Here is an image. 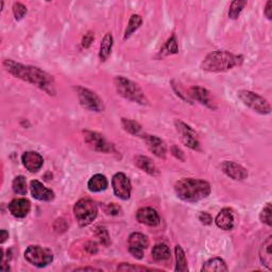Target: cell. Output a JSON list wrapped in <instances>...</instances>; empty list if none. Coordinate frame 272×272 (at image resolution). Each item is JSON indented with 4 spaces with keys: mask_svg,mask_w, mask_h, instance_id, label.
Instances as JSON below:
<instances>
[{
    "mask_svg": "<svg viewBox=\"0 0 272 272\" xmlns=\"http://www.w3.org/2000/svg\"><path fill=\"white\" fill-rule=\"evenodd\" d=\"M2 65L4 69L15 78L35 85L36 88L47 92L48 95H56L55 79L45 70L35 67V66L17 63L10 59H4Z\"/></svg>",
    "mask_w": 272,
    "mask_h": 272,
    "instance_id": "cell-1",
    "label": "cell"
},
{
    "mask_svg": "<svg viewBox=\"0 0 272 272\" xmlns=\"http://www.w3.org/2000/svg\"><path fill=\"white\" fill-rule=\"evenodd\" d=\"M177 196L185 202H198L211 194V185L203 180L185 178L175 185Z\"/></svg>",
    "mask_w": 272,
    "mask_h": 272,
    "instance_id": "cell-2",
    "label": "cell"
},
{
    "mask_svg": "<svg viewBox=\"0 0 272 272\" xmlns=\"http://www.w3.org/2000/svg\"><path fill=\"white\" fill-rule=\"evenodd\" d=\"M242 62V56L233 55L224 50H217L211 52L203 60V62L201 63V68L210 72L227 71L237 67V66H241Z\"/></svg>",
    "mask_w": 272,
    "mask_h": 272,
    "instance_id": "cell-3",
    "label": "cell"
},
{
    "mask_svg": "<svg viewBox=\"0 0 272 272\" xmlns=\"http://www.w3.org/2000/svg\"><path fill=\"white\" fill-rule=\"evenodd\" d=\"M114 84L118 95L128 99L130 101L136 102L142 105H148L149 101L146 97L144 91L139 88V85L134 83L129 79L118 76L114 79Z\"/></svg>",
    "mask_w": 272,
    "mask_h": 272,
    "instance_id": "cell-4",
    "label": "cell"
},
{
    "mask_svg": "<svg viewBox=\"0 0 272 272\" xmlns=\"http://www.w3.org/2000/svg\"><path fill=\"white\" fill-rule=\"evenodd\" d=\"M75 217L79 225L86 227L95 220L98 215V208L94 201L91 199H81L74 208Z\"/></svg>",
    "mask_w": 272,
    "mask_h": 272,
    "instance_id": "cell-5",
    "label": "cell"
},
{
    "mask_svg": "<svg viewBox=\"0 0 272 272\" xmlns=\"http://www.w3.org/2000/svg\"><path fill=\"white\" fill-rule=\"evenodd\" d=\"M26 261L38 268L48 266L54 261V253L47 248H43L41 245H30L25 251Z\"/></svg>",
    "mask_w": 272,
    "mask_h": 272,
    "instance_id": "cell-6",
    "label": "cell"
},
{
    "mask_svg": "<svg viewBox=\"0 0 272 272\" xmlns=\"http://www.w3.org/2000/svg\"><path fill=\"white\" fill-rule=\"evenodd\" d=\"M238 97H240L241 100L247 105V107H249L253 111L260 113L262 115L270 114V104L266 99L263 98L262 96L250 91H238Z\"/></svg>",
    "mask_w": 272,
    "mask_h": 272,
    "instance_id": "cell-7",
    "label": "cell"
},
{
    "mask_svg": "<svg viewBox=\"0 0 272 272\" xmlns=\"http://www.w3.org/2000/svg\"><path fill=\"white\" fill-rule=\"evenodd\" d=\"M77 91L79 101L84 109L96 113L104 111V103L102 99L96 92L84 88H78Z\"/></svg>",
    "mask_w": 272,
    "mask_h": 272,
    "instance_id": "cell-8",
    "label": "cell"
},
{
    "mask_svg": "<svg viewBox=\"0 0 272 272\" xmlns=\"http://www.w3.org/2000/svg\"><path fill=\"white\" fill-rule=\"evenodd\" d=\"M175 125L177 132L181 137L182 143L192 150L200 151V142H199L198 134L188 124L183 122L182 121H179V119L175 121Z\"/></svg>",
    "mask_w": 272,
    "mask_h": 272,
    "instance_id": "cell-9",
    "label": "cell"
},
{
    "mask_svg": "<svg viewBox=\"0 0 272 272\" xmlns=\"http://www.w3.org/2000/svg\"><path fill=\"white\" fill-rule=\"evenodd\" d=\"M84 141L91 149L103 153H113L116 152L114 145L109 143L103 135L92 131H84Z\"/></svg>",
    "mask_w": 272,
    "mask_h": 272,
    "instance_id": "cell-10",
    "label": "cell"
},
{
    "mask_svg": "<svg viewBox=\"0 0 272 272\" xmlns=\"http://www.w3.org/2000/svg\"><path fill=\"white\" fill-rule=\"evenodd\" d=\"M112 186L114 194L116 197H118L121 200H128L131 197L132 186L131 182L122 172H117L112 179Z\"/></svg>",
    "mask_w": 272,
    "mask_h": 272,
    "instance_id": "cell-11",
    "label": "cell"
},
{
    "mask_svg": "<svg viewBox=\"0 0 272 272\" xmlns=\"http://www.w3.org/2000/svg\"><path fill=\"white\" fill-rule=\"evenodd\" d=\"M149 247L148 237L142 233H132L129 237V252L132 256L142 260L144 257V250Z\"/></svg>",
    "mask_w": 272,
    "mask_h": 272,
    "instance_id": "cell-12",
    "label": "cell"
},
{
    "mask_svg": "<svg viewBox=\"0 0 272 272\" xmlns=\"http://www.w3.org/2000/svg\"><path fill=\"white\" fill-rule=\"evenodd\" d=\"M221 169L225 175L235 181H243L248 178L247 169L242 167V165L234 162L224 161L221 164Z\"/></svg>",
    "mask_w": 272,
    "mask_h": 272,
    "instance_id": "cell-13",
    "label": "cell"
},
{
    "mask_svg": "<svg viewBox=\"0 0 272 272\" xmlns=\"http://www.w3.org/2000/svg\"><path fill=\"white\" fill-rule=\"evenodd\" d=\"M143 138L146 145H147L148 149L154 155L161 158H164L166 156V153H167V146H166L162 138L154 135H144Z\"/></svg>",
    "mask_w": 272,
    "mask_h": 272,
    "instance_id": "cell-14",
    "label": "cell"
},
{
    "mask_svg": "<svg viewBox=\"0 0 272 272\" xmlns=\"http://www.w3.org/2000/svg\"><path fill=\"white\" fill-rule=\"evenodd\" d=\"M30 189L33 198L39 201H52L55 199V192L51 189L45 187L44 185L37 181L33 180L30 182Z\"/></svg>",
    "mask_w": 272,
    "mask_h": 272,
    "instance_id": "cell-15",
    "label": "cell"
},
{
    "mask_svg": "<svg viewBox=\"0 0 272 272\" xmlns=\"http://www.w3.org/2000/svg\"><path fill=\"white\" fill-rule=\"evenodd\" d=\"M136 219L139 223L148 227H156L160 223V216L157 212L151 208H142L137 211Z\"/></svg>",
    "mask_w": 272,
    "mask_h": 272,
    "instance_id": "cell-16",
    "label": "cell"
},
{
    "mask_svg": "<svg viewBox=\"0 0 272 272\" xmlns=\"http://www.w3.org/2000/svg\"><path fill=\"white\" fill-rule=\"evenodd\" d=\"M22 162L26 169L30 172H37L43 167L44 160L43 156L34 151H27L25 152L22 156Z\"/></svg>",
    "mask_w": 272,
    "mask_h": 272,
    "instance_id": "cell-17",
    "label": "cell"
},
{
    "mask_svg": "<svg viewBox=\"0 0 272 272\" xmlns=\"http://www.w3.org/2000/svg\"><path fill=\"white\" fill-rule=\"evenodd\" d=\"M31 203L27 199H14L9 204L10 213L15 218H25L30 213Z\"/></svg>",
    "mask_w": 272,
    "mask_h": 272,
    "instance_id": "cell-18",
    "label": "cell"
},
{
    "mask_svg": "<svg viewBox=\"0 0 272 272\" xmlns=\"http://www.w3.org/2000/svg\"><path fill=\"white\" fill-rule=\"evenodd\" d=\"M189 95L194 98L195 100L205 105L207 108L212 109V110H216V105L213 102V100H212L211 92L208 90L200 88V86H194V88L190 89Z\"/></svg>",
    "mask_w": 272,
    "mask_h": 272,
    "instance_id": "cell-19",
    "label": "cell"
},
{
    "mask_svg": "<svg viewBox=\"0 0 272 272\" xmlns=\"http://www.w3.org/2000/svg\"><path fill=\"white\" fill-rule=\"evenodd\" d=\"M215 222L218 228L224 231H230L234 227V214L230 209H223L217 215Z\"/></svg>",
    "mask_w": 272,
    "mask_h": 272,
    "instance_id": "cell-20",
    "label": "cell"
},
{
    "mask_svg": "<svg viewBox=\"0 0 272 272\" xmlns=\"http://www.w3.org/2000/svg\"><path fill=\"white\" fill-rule=\"evenodd\" d=\"M272 236L269 235L266 241L262 244L260 250V258L261 263L266 267L268 270H272Z\"/></svg>",
    "mask_w": 272,
    "mask_h": 272,
    "instance_id": "cell-21",
    "label": "cell"
},
{
    "mask_svg": "<svg viewBox=\"0 0 272 272\" xmlns=\"http://www.w3.org/2000/svg\"><path fill=\"white\" fill-rule=\"evenodd\" d=\"M135 165L139 169H142L145 171L146 174H148L150 176H156L157 175V168L154 165V163L152 162V160L148 156H144V155H138L135 157Z\"/></svg>",
    "mask_w": 272,
    "mask_h": 272,
    "instance_id": "cell-22",
    "label": "cell"
},
{
    "mask_svg": "<svg viewBox=\"0 0 272 272\" xmlns=\"http://www.w3.org/2000/svg\"><path fill=\"white\" fill-rule=\"evenodd\" d=\"M108 186H109L108 179L100 174L92 176L88 183V187L91 192L103 191L108 188Z\"/></svg>",
    "mask_w": 272,
    "mask_h": 272,
    "instance_id": "cell-23",
    "label": "cell"
},
{
    "mask_svg": "<svg viewBox=\"0 0 272 272\" xmlns=\"http://www.w3.org/2000/svg\"><path fill=\"white\" fill-rule=\"evenodd\" d=\"M113 43H114V39H113L112 33H107L102 38L100 44V50H99V59H100L101 62L107 61L109 57L111 56Z\"/></svg>",
    "mask_w": 272,
    "mask_h": 272,
    "instance_id": "cell-24",
    "label": "cell"
},
{
    "mask_svg": "<svg viewBox=\"0 0 272 272\" xmlns=\"http://www.w3.org/2000/svg\"><path fill=\"white\" fill-rule=\"evenodd\" d=\"M228 266L227 264L223 260H221L220 257H214L211 258L208 262H205L203 267H202V271H208V272H227Z\"/></svg>",
    "mask_w": 272,
    "mask_h": 272,
    "instance_id": "cell-25",
    "label": "cell"
},
{
    "mask_svg": "<svg viewBox=\"0 0 272 272\" xmlns=\"http://www.w3.org/2000/svg\"><path fill=\"white\" fill-rule=\"evenodd\" d=\"M170 249L165 243H157L152 249V257L157 262L167 261L170 258Z\"/></svg>",
    "mask_w": 272,
    "mask_h": 272,
    "instance_id": "cell-26",
    "label": "cell"
},
{
    "mask_svg": "<svg viewBox=\"0 0 272 272\" xmlns=\"http://www.w3.org/2000/svg\"><path fill=\"white\" fill-rule=\"evenodd\" d=\"M143 24V18L139 16V15H132L131 18H130V21H129V24H128V27L127 29H125L124 31V35H123V39L124 41H127V39L133 34V33L141 27Z\"/></svg>",
    "mask_w": 272,
    "mask_h": 272,
    "instance_id": "cell-27",
    "label": "cell"
},
{
    "mask_svg": "<svg viewBox=\"0 0 272 272\" xmlns=\"http://www.w3.org/2000/svg\"><path fill=\"white\" fill-rule=\"evenodd\" d=\"M175 253H176V261H177L176 271H184V272L188 271L186 256H185V252L182 249L181 245H177L175 249Z\"/></svg>",
    "mask_w": 272,
    "mask_h": 272,
    "instance_id": "cell-28",
    "label": "cell"
},
{
    "mask_svg": "<svg viewBox=\"0 0 272 272\" xmlns=\"http://www.w3.org/2000/svg\"><path fill=\"white\" fill-rule=\"evenodd\" d=\"M179 47H178V43H177V38L175 35H172L167 42L165 43V45L160 50V56L166 57V56H170V55H176L178 54Z\"/></svg>",
    "mask_w": 272,
    "mask_h": 272,
    "instance_id": "cell-29",
    "label": "cell"
},
{
    "mask_svg": "<svg viewBox=\"0 0 272 272\" xmlns=\"http://www.w3.org/2000/svg\"><path fill=\"white\" fill-rule=\"evenodd\" d=\"M13 191L17 195L25 196L27 194V182H26V178L24 176L16 177L12 183Z\"/></svg>",
    "mask_w": 272,
    "mask_h": 272,
    "instance_id": "cell-30",
    "label": "cell"
},
{
    "mask_svg": "<svg viewBox=\"0 0 272 272\" xmlns=\"http://www.w3.org/2000/svg\"><path fill=\"white\" fill-rule=\"evenodd\" d=\"M121 123L123 129L129 132L132 135H139V133L142 132V125L135 121H131V119L127 118H122L121 119Z\"/></svg>",
    "mask_w": 272,
    "mask_h": 272,
    "instance_id": "cell-31",
    "label": "cell"
},
{
    "mask_svg": "<svg viewBox=\"0 0 272 272\" xmlns=\"http://www.w3.org/2000/svg\"><path fill=\"white\" fill-rule=\"evenodd\" d=\"M245 5H247V1H243V0H235V1L231 3L229 10V17L231 19H237L240 17L241 13L242 12Z\"/></svg>",
    "mask_w": 272,
    "mask_h": 272,
    "instance_id": "cell-32",
    "label": "cell"
},
{
    "mask_svg": "<svg viewBox=\"0 0 272 272\" xmlns=\"http://www.w3.org/2000/svg\"><path fill=\"white\" fill-rule=\"evenodd\" d=\"M272 208H271V203H267L265 205L264 209L262 210V213L260 215V219L261 221L265 224H267L268 227H271L272 225Z\"/></svg>",
    "mask_w": 272,
    "mask_h": 272,
    "instance_id": "cell-33",
    "label": "cell"
},
{
    "mask_svg": "<svg viewBox=\"0 0 272 272\" xmlns=\"http://www.w3.org/2000/svg\"><path fill=\"white\" fill-rule=\"evenodd\" d=\"M13 13H14L16 21H21L27 14V8L21 2H15L13 4Z\"/></svg>",
    "mask_w": 272,
    "mask_h": 272,
    "instance_id": "cell-34",
    "label": "cell"
},
{
    "mask_svg": "<svg viewBox=\"0 0 272 272\" xmlns=\"http://www.w3.org/2000/svg\"><path fill=\"white\" fill-rule=\"evenodd\" d=\"M97 236L104 245L110 244V236H109L107 229H105L104 227H99L97 229Z\"/></svg>",
    "mask_w": 272,
    "mask_h": 272,
    "instance_id": "cell-35",
    "label": "cell"
},
{
    "mask_svg": "<svg viewBox=\"0 0 272 272\" xmlns=\"http://www.w3.org/2000/svg\"><path fill=\"white\" fill-rule=\"evenodd\" d=\"M117 270L119 271H151L152 269L147 267H142V266H133V265L130 264H121V266H118Z\"/></svg>",
    "mask_w": 272,
    "mask_h": 272,
    "instance_id": "cell-36",
    "label": "cell"
},
{
    "mask_svg": "<svg viewBox=\"0 0 272 272\" xmlns=\"http://www.w3.org/2000/svg\"><path fill=\"white\" fill-rule=\"evenodd\" d=\"M94 39H95L94 33L91 32V31L86 33V34L82 38V46H83V48H89L90 46L91 45V43L94 42Z\"/></svg>",
    "mask_w": 272,
    "mask_h": 272,
    "instance_id": "cell-37",
    "label": "cell"
},
{
    "mask_svg": "<svg viewBox=\"0 0 272 272\" xmlns=\"http://www.w3.org/2000/svg\"><path fill=\"white\" fill-rule=\"evenodd\" d=\"M171 153H172V155H174L176 158H178L179 161H181V162L185 161V156H184L183 151L181 149H179V147H177V146H172V147H171Z\"/></svg>",
    "mask_w": 272,
    "mask_h": 272,
    "instance_id": "cell-38",
    "label": "cell"
},
{
    "mask_svg": "<svg viewBox=\"0 0 272 272\" xmlns=\"http://www.w3.org/2000/svg\"><path fill=\"white\" fill-rule=\"evenodd\" d=\"M199 220H200L201 223L204 225H210L212 224V222H213V218H212V216L209 213L202 212V213H200V215H199Z\"/></svg>",
    "mask_w": 272,
    "mask_h": 272,
    "instance_id": "cell-39",
    "label": "cell"
},
{
    "mask_svg": "<svg viewBox=\"0 0 272 272\" xmlns=\"http://www.w3.org/2000/svg\"><path fill=\"white\" fill-rule=\"evenodd\" d=\"M105 212L110 215H118L119 212H121V208L117 207L115 203H111L108 205L107 209H105Z\"/></svg>",
    "mask_w": 272,
    "mask_h": 272,
    "instance_id": "cell-40",
    "label": "cell"
},
{
    "mask_svg": "<svg viewBox=\"0 0 272 272\" xmlns=\"http://www.w3.org/2000/svg\"><path fill=\"white\" fill-rule=\"evenodd\" d=\"M85 250L88 251L89 253H91V254L97 253V251H98L97 243L96 242H89L88 243L85 244Z\"/></svg>",
    "mask_w": 272,
    "mask_h": 272,
    "instance_id": "cell-41",
    "label": "cell"
},
{
    "mask_svg": "<svg viewBox=\"0 0 272 272\" xmlns=\"http://www.w3.org/2000/svg\"><path fill=\"white\" fill-rule=\"evenodd\" d=\"M264 13H265V15H266V17L268 19L272 18V1H271V0H269V1L266 3Z\"/></svg>",
    "mask_w": 272,
    "mask_h": 272,
    "instance_id": "cell-42",
    "label": "cell"
},
{
    "mask_svg": "<svg viewBox=\"0 0 272 272\" xmlns=\"http://www.w3.org/2000/svg\"><path fill=\"white\" fill-rule=\"evenodd\" d=\"M9 238V233L5 230L0 231V242L4 243V242Z\"/></svg>",
    "mask_w": 272,
    "mask_h": 272,
    "instance_id": "cell-43",
    "label": "cell"
},
{
    "mask_svg": "<svg viewBox=\"0 0 272 272\" xmlns=\"http://www.w3.org/2000/svg\"><path fill=\"white\" fill-rule=\"evenodd\" d=\"M84 270H91V271H95V270H99L96 268H91V267H83V268H77L76 271H84Z\"/></svg>",
    "mask_w": 272,
    "mask_h": 272,
    "instance_id": "cell-44",
    "label": "cell"
}]
</instances>
